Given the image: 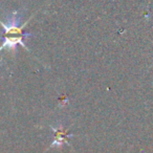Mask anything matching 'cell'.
Wrapping results in <instances>:
<instances>
[{"label": "cell", "instance_id": "cell-1", "mask_svg": "<svg viewBox=\"0 0 153 153\" xmlns=\"http://www.w3.org/2000/svg\"><path fill=\"white\" fill-rule=\"evenodd\" d=\"M22 17L23 16L19 11H14L13 13L10 14L7 17V21L5 22L0 20V24L4 30V34L1 37L2 44L0 46V53L4 51V49L16 53L17 51V45H21L28 53L30 51L28 49V47L25 45V43H24V40L30 38V37H33V34L24 32V27L30 22V20L34 17V15L23 24H21Z\"/></svg>", "mask_w": 153, "mask_h": 153}, {"label": "cell", "instance_id": "cell-2", "mask_svg": "<svg viewBox=\"0 0 153 153\" xmlns=\"http://www.w3.org/2000/svg\"><path fill=\"white\" fill-rule=\"evenodd\" d=\"M152 65H153V64H152Z\"/></svg>", "mask_w": 153, "mask_h": 153}]
</instances>
